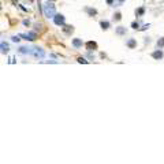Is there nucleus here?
I'll list each match as a JSON object with an SVG mask.
<instances>
[{
	"mask_svg": "<svg viewBox=\"0 0 164 164\" xmlns=\"http://www.w3.org/2000/svg\"><path fill=\"white\" fill-rule=\"evenodd\" d=\"M120 18H122V15H120L119 12H116V14L113 15V19H115V20H120Z\"/></svg>",
	"mask_w": 164,
	"mask_h": 164,
	"instance_id": "nucleus-16",
	"label": "nucleus"
},
{
	"mask_svg": "<svg viewBox=\"0 0 164 164\" xmlns=\"http://www.w3.org/2000/svg\"><path fill=\"white\" fill-rule=\"evenodd\" d=\"M19 53H22V55L31 53V48H27V46H20V48H19Z\"/></svg>",
	"mask_w": 164,
	"mask_h": 164,
	"instance_id": "nucleus-7",
	"label": "nucleus"
},
{
	"mask_svg": "<svg viewBox=\"0 0 164 164\" xmlns=\"http://www.w3.org/2000/svg\"><path fill=\"white\" fill-rule=\"evenodd\" d=\"M42 11H44V15H45L46 18H53V16H55V14H56L55 5L51 4L49 1H46L45 4H44V8H42Z\"/></svg>",
	"mask_w": 164,
	"mask_h": 164,
	"instance_id": "nucleus-1",
	"label": "nucleus"
},
{
	"mask_svg": "<svg viewBox=\"0 0 164 164\" xmlns=\"http://www.w3.org/2000/svg\"><path fill=\"white\" fill-rule=\"evenodd\" d=\"M116 34H119V36H122V34H126V27H123V26H119L118 29H116Z\"/></svg>",
	"mask_w": 164,
	"mask_h": 164,
	"instance_id": "nucleus-9",
	"label": "nucleus"
},
{
	"mask_svg": "<svg viewBox=\"0 0 164 164\" xmlns=\"http://www.w3.org/2000/svg\"><path fill=\"white\" fill-rule=\"evenodd\" d=\"M16 1H18V0H12V3H16Z\"/></svg>",
	"mask_w": 164,
	"mask_h": 164,
	"instance_id": "nucleus-22",
	"label": "nucleus"
},
{
	"mask_svg": "<svg viewBox=\"0 0 164 164\" xmlns=\"http://www.w3.org/2000/svg\"><path fill=\"white\" fill-rule=\"evenodd\" d=\"M78 62H79V63H87V62L85 60V59H82V57H79V59H78Z\"/></svg>",
	"mask_w": 164,
	"mask_h": 164,
	"instance_id": "nucleus-19",
	"label": "nucleus"
},
{
	"mask_svg": "<svg viewBox=\"0 0 164 164\" xmlns=\"http://www.w3.org/2000/svg\"><path fill=\"white\" fill-rule=\"evenodd\" d=\"M12 41H15V42H18V41H19V38H18L16 36H14V37H12Z\"/></svg>",
	"mask_w": 164,
	"mask_h": 164,
	"instance_id": "nucleus-20",
	"label": "nucleus"
},
{
	"mask_svg": "<svg viewBox=\"0 0 164 164\" xmlns=\"http://www.w3.org/2000/svg\"><path fill=\"white\" fill-rule=\"evenodd\" d=\"M152 56H153L154 59H157V60H159V59H161V57H163V52H161V51H156V52H153V53H152Z\"/></svg>",
	"mask_w": 164,
	"mask_h": 164,
	"instance_id": "nucleus-8",
	"label": "nucleus"
},
{
	"mask_svg": "<svg viewBox=\"0 0 164 164\" xmlns=\"http://www.w3.org/2000/svg\"><path fill=\"white\" fill-rule=\"evenodd\" d=\"M72 30H74L72 26H64V31L66 33H72Z\"/></svg>",
	"mask_w": 164,
	"mask_h": 164,
	"instance_id": "nucleus-13",
	"label": "nucleus"
},
{
	"mask_svg": "<svg viewBox=\"0 0 164 164\" xmlns=\"http://www.w3.org/2000/svg\"><path fill=\"white\" fill-rule=\"evenodd\" d=\"M31 55L36 57V59H41V57L44 56V51L38 48V46H34V48H31Z\"/></svg>",
	"mask_w": 164,
	"mask_h": 164,
	"instance_id": "nucleus-2",
	"label": "nucleus"
},
{
	"mask_svg": "<svg viewBox=\"0 0 164 164\" xmlns=\"http://www.w3.org/2000/svg\"><path fill=\"white\" fill-rule=\"evenodd\" d=\"M53 20H55V25H57V26H63V25H64V16L62 15V14H55Z\"/></svg>",
	"mask_w": 164,
	"mask_h": 164,
	"instance_id": "nucleus-3",
	"label": "nucleus"
},
{
	"mask_svg": "<svg viewBox=\"0 0 164 164\" xmlns=\"http://www.w3.org/2000/svg\"><path fill=\"white\" fill-rule=\"evenodd\" d=\"M20 37H23L25 40H29V41H34L37 38V34L34 31H30V33H26V34H20Z\"/></svg>",
	"mask_w": 164,
	"mask_h": 164,
	"instance_id": "nucleus-4",
	"label": "nucleus"
},
{
	"mask_svg": "<svg viewBox=\"0 0 164 164\" xmlns=\"http://www.w3.org/2000/svg\"><path fill=\"white\" fill-rule=\"evenodd\" d=\"M10 51V45L7 44V42H0V53H7V52Z\"/></svg>",
	"mask_w": 164,
	"mask_h": 164,
	"instance_id": "nucleus-5",
	"label": "nucleus"
},
{
	"mask_svg": "<svg viewBox=\"0 0 164 164\" xmlns=\"http://www.w3.org/2000/svg\"><path fill=\"white\" fill-rule=\"evenodd\" d=\"M157 46H159V48L164 46V37H163V38H160V40L157 41Z\"/></svg>",
	"mask_w": 164,
	"mask_h": 164,
	"instance_id": "nucleus-14",
	"label": "nucleus"
},
{
	"mask_svg": "<svg viewBox=\"0 0 164 164\" xmlns=\"http://www.w3.org/2000/svg\"><path fill=\"white\" fill-rule=\"evenodd\" d=\"M134 27V29H138V23H137V22H133V25H131Z\"/></svg>",
	"mask_w": 164,
	"mask_h": 164,
	"instance_id": "nucleus-18",
	"label": "nucleus"
},
{
	"mask_svg": "<svg viewBox=\"0 0 164 164\" xmlns=\"http://www.w3.org/2000/svg\"><path fill=\"white\" fill-rule=\"evenodd\" d=\"M144 12H145V8H139V10L137 11V14H138V15H142Z\"/></svg>",
	"mask_w": 164,
	"mask_h": 164,
	"instance_id": "nucleus-17",
	"label": "nucleus"
},
{
	"mask_svg": "<svg viewBox=\"0 0 164 164\" xmlns=\"http://www.w3.org/2000/svg\"><path fill=\"white\" fill-rule=\"evenodd\" d=\"M112 1H113V0H107V3H108V4H112Z\"/></svg>",
	"mask_w": 164,
	"mask_h": 164,
	"instance_id": "nucleus-21",
	"label": "nucleus"
},
{
	"mask_svg": "<svg viewBox=\"0 0 164 164\" xmlns=\"http://www.w3.org/2000/svg\"><path fill=\"white\" fill-rule=\"evenodd\" d=\"M86 11L89 12V14H90V15H96V14H97V11H96V10H92V8H86Z\"/></svg>",
	"mask_w": 164,
	"mask_h": 164,
	"instance_id": "nucleus-15",
	"label": "nucleus"
},
{
	"mask_svg": "<svg viewBox=\"0 0 164 164\" xmlns=\"http://www.w3.org/2000/svg\"><path fill=\"white\" fill-rule=\"evenodd\" d=\"M126 45H127L128 48H134V46L137 45V42H135V40H134V38H131V40H128L127 42H126Z\"/></svg>",
	"mask_w": 164,
	"mask_h": 164,
	"instance_id": "nucleus-11",
	"label": "nucleus"
},
{
	"mask_svg": "<svg viewBox=\"0 0 164 164\" xmlns=\"http://www.w3.org/2000/svg\"><path fill=\"white\" fill-rule=\"evenodd\" d=\"M100 25H101V27L104 29V30H107L108 27H109V22H107V20H101Z\"/></svg>",
	"mask_w": 164,
	"mask_h": 164,
	"instance_id": "nucleus-12",
	"label": "nucleus"
},
{
	"mask_svg": "<svg viewBox=\"0 0 164 164\" xmlns=\"http://www.w3.org/2000/svg\"><path fill=\"white\" fill-rule=\"evenodd\" d=\"M72 45L75 46V48H79V46H82V40H79V38L72 40Z\"/></svg>",
	"mask_w": 164,
	"mask_h": 164,
	"instance_id": "nucleus-10",
	"label": "nucleus"
},
{
	"mask_svg": "<svg viewBox=\"0 0 164 164\" xmlns=\"http://www.w3.org/2000/svg\"><path fill=\"white\" fill-rule=\"evenodd\" d=\"M86 48H87V51H94V49L97 48V44L93 42V41H89V42L86 44Z\"/></svg>",
	"mask_w": 164,
	"mask_h": 164,
	"instance_id": "nucleus-6",
	"label": "nucleus"
}]
</instances>
